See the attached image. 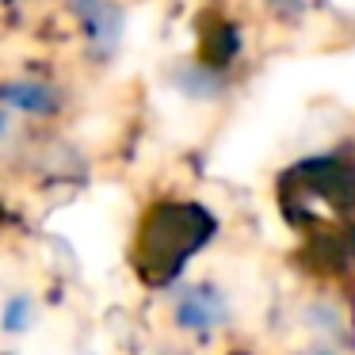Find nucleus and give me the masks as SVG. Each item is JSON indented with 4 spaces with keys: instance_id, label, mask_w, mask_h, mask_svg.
Listing matches in <instances>:
<instances>
[{
    "instance_id": "nucleus-1",
    "label": "nucleus",
    "mask_w": 355,
    "mask_h": 355,
    "mask_svg": "<svg viewBox=\"0 0 355 355\" xmlns=\"http://www.w3.org/2000/svg\"><path fill=\"white\" fill-rule=\"evenodd\" d=\"M218 237V214L199 199H161L138 222L130 263L146 286H168Z\"/></svg>"
},
{
    "instance_id": "nucleus-2",
    "label": "nucleus",
    "mask_w": 355,
    "mask_h": 355,
    "mask_svg": "<svg viewBox=\"0 0 355 355\" xmlns=\"http://www.w3.org/2000/svg\"><path fill=\"white\" fill-rule=\"evenodd\" d=\"M230 321V298L218 283H184L172 294V324L191 336H210Z\"/></svg>"
},
{
    "instance_id": "nucleus-3",
    "label": "nucleus",
    "mask_w": 355,
    "mask_h": 355,
    "mask_svg": "<svg viewBox=\"0 0 355 355\" xmlns=\"http://www.w3.org/2000/svg\"><path fill=\"white\" fill-rule=\"evenodd\" d=\"M65 8L77 16L80 31H85L88 46L96 54L111 58L123 39V8H119L115 0H65Z\"/></svg>"
},
{
    "instance_id": "nucleus-4",
    "label": "nucleus",
    "mask_w": 355,
    "mask_h": 355,
    "mask_svg": "<svg viewBox=\"0 0 355 355\" xmlns=\"http://www.w3.org/2000/svg\"><path fill=\"white\" fill-rule=\"evenodd\" d=\"M0 107L31 115V119H50L62 107V92H58L50 80H39V77L0 80Z\"/></svg>"
},
{
    "instance_id": "nucleus-5",
    "label": "nucleus",
    "mask_w": 355,
    "mask_h": 355,
    "mask_svg": "<svg viewBox=\"0 0 355 355\" xmlns=\"http://www.w3.org/2000/svg\"><path fill=\"white\" fill-rule=\"evenodd\" d=\"M241 50H245V39H241V27L233 24V19H225V16L207 19V27H202V35H199V62L202 65L225 73L237 62Z\"/></svg>"
},
{
    "instance_id": "nucleus-6",
    "label": "nucleus",
    "mask_w": 355,
    "mask_h": 355,
    "mask_svg": "<svg viewBox=\"0 0 355 355\" xmlns=\"http://www.w3.org/2000/svg\"><path fill=\"white\" fill-rule=\"evenodd\" d=\"M176 85H180V92L191 96V100H218V96L225 92V73L210 69V65H202V62H191L176 73Z\"/></svg>"
},
{
    "instance_id": "nucleus-7",
    "label": "nucleus",
    "mask_w": 355,
    "mask_h": 355,
    "mask_svg": "<svg viewBox=\"0 0 355 355\" xmlns=\"http://www.w3.org/2000/svg\"><path fill=\"white\" fill-rule=\"evenodd\" d=\"M35 321V298L31 294H12L4 306H0V324L4 332H27Z\"/></svg>"
},
{
    "instance_id": "nucleus-8",
    "label": "nucleus",
    "mask_w": 355,
    "mask_h": 355,
    "mask_svg": "<svg viewBox=\"0 0 355 355\" xmlns=\"http://www.w3.org/2000/svg\"><path fill=\"white\" fill-rule=\"evenodd\" d=\"M271 12H279V16H302L306 8H313L317 0H263Z\"/></svg>"
},
{
    "instance_id": "nucleus-9",
    "label": "nucleus",
    "mask_w": 355,
    "mask_h": 355,
    "mask_svg": "<svg viewBox=\"0 0 355 355\" xmlns=\"http://www.w3.org/2000/svg\"><path fill=\"white\" fill-rule=\"evenodd\" d=\"M302 355H344V347H336V344H321V340H313V344H309Z\"/></svg>"
},
{
    "instance_id": "nucleus-10",
    "label": "nucleus",
    "mask_w": 355,
    "mask_h": 355,
    "mask_svg": "<svg viewBox=\"0 0 355 355\" xmlns=\"http://www.w3.org/2000/svg\"><path fill=\"white\" fill-rule=\"evenodd\" d=\"M8 134H12V111H8V107H0V141L8 138Z\"/></svg>"
},
{
    "instance_id": "nucleus-11",
    "label": "nucleus",
    "mask_w": 355,
    "mask_h": 355,
    "mask_svg": "<svg viewBox=\"0 0 355 355\" xmlns=\"http://www.w3.org/2000/svg\"><path fill=\"white\" fill-rule=\"evenodd\" d=\"M153 355H187V352H176V347H161V352H153Z\"/></svg>"
},
{
    "instance_id": "nucleus-12",
    "label": "nucleus",
    "mask_w": 355,
    "mask_h": 355,
    "mask_svg": "<svg viewBox=\"0 0 355 355\" xmlns=\"http://www.w3.org/2000/svg\"><path fill=\"white\" fill-rule=\"evenodd\" d=\"M88 355H96V352H88Z\"/></svg>"
}]
</instances>
